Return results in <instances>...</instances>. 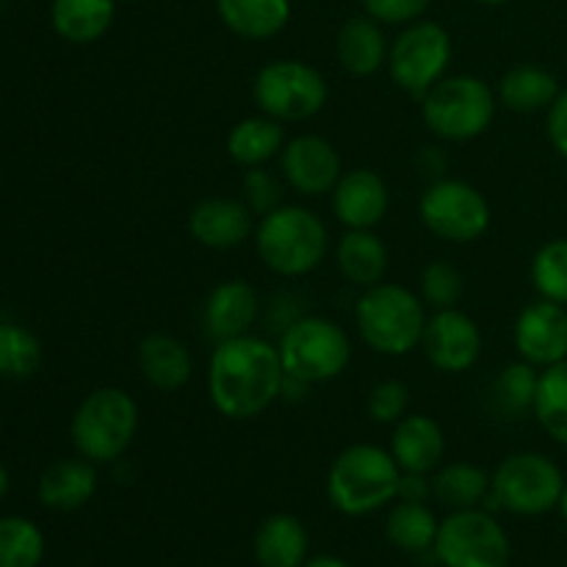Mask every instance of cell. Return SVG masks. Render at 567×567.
<instances>
[{
    "mask_svg": "<svg viewBox=\"0 0 567 567\" xmlns=\"http://www.w3.org/2000/svg\"><path fill=\"white\" fill-rule=\"evenodd\" d=\"M391 449L402 474H432L446 452V435L430 415H404L396 421Z\"/></svg>",
    "mask_w": 567,
    "mask_h": 567,
    "instance_id": "obj_19",
    "label": "cell"
},
{
    "mask_svg": "<svg viewBox=\"0 0 567 567\" xmlns=\"http://www.w3.org/2000/svg\"><path fill=\"white\" fill-rule=\"evenodd\" d=\"M435 513L426 507V502H402L388 513L385 535L396 548L410 554H421L426 548H435L437 540Z\"/></svg>",
    "mask_w": 567,
    "mask_h": 567,
    "instance_id": "obj_30",
    "label": "cell"
},
{
    "mask_svg": "<svg viewBox=\"0 0 567 567\" xmlns=\"http://www.w3.org/2000/svg\"><path fill=\"white\" fill-rule=\"evenodd\" d=\"M449 61H452V37L437 22H415L404 28L388 50L391 78L413 97H424L441 78H446Z\"/></svg>",
    "mask_w": 567,
    "mask_h": 567,
    "instance_id": "obj_11",
    "label": "cell"
},
{
    "mask_svg": "<svg viewBox=\"0 0 567 567\" xmlns=\"http://www.w3.org/2000/svg\"><path fill=\"white\" fill-rule=\"evenodd\" d=\"M548 138H551L554 150L567 158V92L559 94L548 111Z\"/></svg>",
    "mask_w": 567,
    "mask_h": 567,
    "instance_id": "obj_40",
    "label": "cell"
},
{
    "mask_svg": "<svg viewBox=\"0 0 567 567\" xmlns=\"http://www.w3.org/2000/svg\"><path fill=\"white\" fill-rule=\"evenodd\" d=\"M221 22L241 39H271L291 20V0H216Z\"/></svg>",
    "mask_w": 567,
    "mask_h": 567,
    "instance_id": "obj_23",
    "label": "cell"
},
{
    "mask_svg": "<svg viewBox=\"0 0 567 567\" xmlns=\"http://www.w3.org/2000/svg\"><path fill=\"white\" fill-rule=\"evenodd\" d=\"M286 380L299 385L336 380L352 360V343L343 327L321 316H305L286 327L277 347Z\"/></svg>",
    "mask_w": 567,
    "mask_h": 567,
    "instance_id": "obj_6",
    "label": "cell"
},
{
    "mask_svg": "<svg viewBox=\"0 0 567 567\" xmlns=\"http://www.w3.org/2000/svg\"><path fill=\"white\" fill-rule=\"evenodd\" d=\"M532 413L554 441L567 446V358L548 365L540 374Z\"/></svg>",
    "mask_w": 567,
    "mask_h": 567,
    "instance_id": "obj_32",
    "label": "cell"
},
{
    "mask_svg": "<svg viewBox=\"0 0 567 567\" xmlns=\"http://www.w3.org/2000/svg\"><path fill=\"white\" fill-rule=\"evenodd\" d=\"M435 557L443 567H507L509 537L487 509H454L437 529Z\"/></svg>",
    "mask_w": 567,
    "mask_h": 567,
    "instance_id": "obj_10",
    "label": "cell"
},
{
    "mask_svg": "<svg viewBox=\"0 0 567 567\" xmlns=\"http://www.w3.org/2000/svg\"><path fill=\"white\" fill-rule=\"evenodd\" d=\"M188 233L208 249H233L252 236V210L241 199H199L188 214Z\"/></svg>",
    "mask_w": 567,
    "mask_h": 567,
    "instance_id": "obj_17",
    "label": "cell"
},
{
    "mask_svg": "<svg viewBox=\"0 0 567 567\" xmlns=\"http://www.w3.org/2000/svg\"><path fill=\"white\" fill-rule=\"evenodd\" d=\"M421 221L437 238L471 244L491 227V205L485 194L465 181H435L419 203Z\"/></svg>",
    "mask_w": 567,
    "mask_h": 567,
    "instance_id": "obj_12",
    "label": "cell"
},
{
    "mask_svg": "<svg viewBox=\"0 0 567 567\" xmlns=\"http://www.w3.org/2000/svg\"><path fill=\"white\" fill-rule=\"evenodd\" d=\"M286 147V131L282 122L271 120V116H247V120L236 122L227 133V153L238 166H264L266 161L275 158Z\"/></svg>",
    "mask_w": 567,
    "mask_h": 567,
    "instance_id": "obj_25",
    "label": "cell"
},
{
    "mask_svg": "<svg viewBox=\"0 0 567 567\" xmlns=\"http://www.w3.org/2000/svg\"><path fill=\"white\" fill-rule=\"evenodd\" d=\"M280 164L288 186L308 197L330 194L343 175L341 155L321 136H297L286 142Z\"/></svg>",
    "mask_w": 567,
    "mask_h": 567,
    "instance_id": "obj_15",
    "label": "cell"
},
{
    "mask_svg": "<svg viewBox=\"0 0 567 567\" xmlns=\"http://www.w3.org/2000/svg\"><path fill=\"white\" fill-rule=\"evenodd\" d=\"M50 20L66 42L92 44L114 22V0H53Z\"/></svg>",
    "mask_w": 567,
    "mask_h": 567,
    "instance_id": "obj_27",
    "label": "cell"
},
{
    "mask_svg": "<svg viewBox=\"0 0 567 567\" xmlns=\"http://www.w3.org/2000/svg\"><path fill=\"white\" fill-rule=\"evenodd\" d=\"M308 557V532L293 515H271L255 535V559L260 567H302Z\"/></svg>",
    "mask_w": 567,
    "mask_h": 567,
    "instance_id": "obj_24",
    "label": "cell"
},
{
    "mask_svg": "<svg viewBox=\"0 0 567 567\" xmlns=\"http://www.w3.org/2000/svg\"><path fill=\"white\" fill-rule=\"evenodd\" d=\"M410 391L404 382L385 380L371 388L369 393V415L377 424H396L408 415Z\"/></svg>",
    "mask_w": 567,
    "mask_h": 567,
    "instance_id": "obj_37",
    "label": "cell"
},
{
    "mask_svg": "<svg viewBox=\"0 0 567 567\" xmlns=\"http://www.w3.org/2000/svg\"><path fill=\"white\" fill-rule=\"evenodd\" d=\"M432 0H363L369 17L388 25H404V22L419 20Z\"/></svg>",
    "mask_w": 567,
    "mask_h": 567,
    "instance_id": "obj_39",
    "label": "cell"
},
{
    "mask_svg": "<svg viewBox=\"0 0 567 567\" xmlns=\"http://www.w3.org/2000/svg\"><path fill=\"white\" fill-rule=\"evenodd\" d=\"M402 468L391 452L371 443L343 449L327 474V496L343 515H369L399 496Z\"/></svg>",
    "mask_w": 567,
    "mask_h": 567,
    "instance_id": "obj_2",
    "label": "cell"
},
{
    "mask_svg": "<svg viewBox=\"0 0 567 567\" xmlns=\"http://www.w3.org/2000/svg\"><path fill=\"white\" fill-rule=\"evenodd\" d=\"M426 360L443 374H463L480 360L482 332L471 316L463 310L446 308L426 319L424 338H421Z\"/></svg>",
    "mask_w": 567,
    "mask_h": 567,
    "instance_id": "obj_13",
    "label": "cell"
},
{
    "mask_svg": "<svg viewBox=\"0 0 567 567\" xmlns=\"http://www.w3.org/2000/svg\"><path fill=\"white\" fill-rule=\"evenodd\" d=\"M432 496V480L426 474H402L399 482V498L402 502H426Z\"/></svg>",
    "mask_w": 567,
    "mask_h": 567,
    "instance_id": "obj_41",
    "label": "cell"
},
{
    "mask_svg": "<svg viewBox=\"0 0 567 567\" xmlns=\"http://www.w3.org/2000/svg\"><path fill=\"white\" fill-rule=\"evenodd\" d=\"M330 97L324 75L297 59L271 61L255 75L252 100L277 122H302L319 114Z\"/></svg>",
    "mask_w": 567,
    "mask_h": 567,
    "instance_id": "obj_8",
    "label": "cell"
},
{
    "mask_svg": "<svg viewBox=\"0 0 567 567\" xmlns=\"http://www.w3.org/2000/svg\"><path fill=\"white\" fill-rule=\"evenodd\" d=\"M476 3H485V6H498V3H507V0H476Z\"/></svg>",
    "mask_w": 567,
    "mask_h": 567,
    "instance_id": "obj_44",
    "label": "cell"
},
{
    "mask_svg": "<svg viewBox=\"0 0 567 567\" xmlns=\"http://www.w3.org/2000/svg\"><path fill=\"white\" fill-rule=\"evenodd\" d=\"M138 430V404L122 388H97L78 404L70 435L78 454L92 463H114L131 449Z\"/></svg>",
    "mask_w": 567,
    "mask_h": 567,
    "instance_id": "obj_5",
    "label": "cell"
},
{
    "mask_svg": "<svg viewBox=\"0 0 567 567\" xmlns=\"http://www.w3.org/2000/svg\"><path fill=\"white\" fill-rule=\"evenodd\" d=\"M354 321H358L360 338L374 352L388 354V358H402L413 352L424 338L426 327L421 299L396 282H377L365 288L354 308Z\"/></svg>",
    "mask_w": 567,
    "mask_h": 567,
    "instance_id": "obj_4",
    "label": "cell"
},
{
    "mask_svg": "<svg viewBox=\"0 0 567 567\" xmlns=\"http://www.w3.org/2000/svg\"><path fill=\"white\" fill-rule=\"evenodd\" d=\"M6 493H9V471H6L3 465H0V502H3V498H6Z\"/></svg>",
    "mask_w": 567,
    "mask_h": 567,
    "instance_id": "obj_43",
    "label": "cell"
},
{
    "mask_svg": "<svg viewBox=\"0 0 567 567\" xmlns=\"http://www.w3.org/2000/svg\"><path fill=\"white\" fill-rule=\"evenodd\" d=\"M537 380L540 374L532 363H513L502 369V374L491 385V404L502 419H524L529 410H535Z\"/></svg>",
    "mask_w": 567,
    "mask_h": 567,
    "instance_id": "obj_31",
    "label": "cell"
},
{
    "mask_svg": "<svg viewBox=\"0 0 567 567\" xmlns=\"http://www.w3.org/2000/svg\"><path fill=\"white\" fill-rule=\"evenodd\" d=\"M391 194L374 169L343 172L332 188V214L347 230H374L388 214Z\"/></svg>",
    "mask_w": 567,
    "mask_h": 567,
    "instance_id": "obj_16",
    "label": "cell"
},
{
    "mask_svg": "<svg viewBox=\"0 0 567 567\" xmlns=\"http://www.w3.org/2000/svg\"><path fill=\"white\" fill-rule=\"evenodd\" d=\"M258 291L247 280H227L219 282L208 293V299H205L203 324L205 332L219 343L230 341V338L249 336L252 324L258 321Z\"/></svg>",
    "mask_w": 567,
    "mask_h": 567,
    "instance_id": "obj_18",
    "label": "cell"
},
{
    "mask_svg": "<svg viewBox=\"0 0 567 567\" xmlns=\"http://www.w3.org/2000/svg\"><path fill=\"white\" fill-rule=\"evenodd\" d=\"M515 347L532 365L559 363L567 358V310L565 305L540 299L520 310L515 321Z\"/></svg>",
    "mask_w": 567,
    "mask_h": 567,
    "instance_id": "obj_14",
    "label": "cell"
},
{
    "mask_svg": "<svg viewBox=\"0 0 567 567\" xmlns=\"http://www.w3.org/2000/svg\"><path fill=\"white\" fill-rule=\"evenodd\" d=\"M44 537L33 520L9 515L0 518V567H39Z\"/></svg>",
    "mask_w": 567,
    "mask_h": 567,
    "instance_id": "obj_33",
    "label": "cell"
},
{
    "mask_svg": "<svg viewBox=\"0 0 567 567\" xmlns=\"http://www.w3.org/2000/svg\"><path fill=\"white\" fill-rule=\"evenodd\" d=\"M426 127L446 142H471L491 127L496 92L476 75L441 78L421 97Z\"/></svg>",
    "mask_w": 567,
    "mask_h": 567,
    "instance_id": "obj_7",
    "label": "cell"
},
{
    "mask_svg": "<svg viewBox=\"0 0 567 567\" xmlns=\"http://www.w3.org/2000/svg\"><path fill=\"white\" fill-rule=\"evenodd\" d=\"M559 97L557 78L548 70L535 64H520L504 72L498 81V100L515 114H535V111L551 109Z\"/></svg>",
    "mask_w": 567,
    "mask_h": 567,
    "instance_id": "obj_28",
    "label": "cell"
},
{
    "mask_svg": "<svg viewBox=\"0 0 567 567\" xmlns=\"http://www.w3.org/2000/svg\"><path fill=\"white\" fill-rule=\"evenodd\" d=\"M336 258L341 275L360 288L377 286L388 271V247L374 230H347Z\"/></svg>",
    "mask_w": 567,
    "mask_h": 567,
    "instance_id": "obj_26",
    "label": "cell"
},
{
    "mask_svg": "<svg viewBox=\"0 0 567 567\" xmlns=\"http://www.w3.org/2000/svg\"><path fill=\"white\" fill-rule=\"evenodd\" d=\"M302 567H352V565H347L343 559H338V557H316V559H310V563H305Z\"/></svg>",
    "mask_w": 567,
    "mask_h": 567,
    "instance_id": "obj_42",
    "label": "cell"
},
{
    "mask_svg": "<svg viewBox=\"0 0 567 567\" xmlns=\"http://www.w3.org/2000/svg\"><path fill=\"white\" fill-rule=\"evenodd\" d=\"M138 369L147 385L155 391H181L194 374V358L188 347L177 338L164 336V332H153L138 343Z\"/></svg>",
    "mask_w": 567,
    "mask_h": 567,
    "instance_id": "obj_20",
    "label": "cell"
},
{
    "mask_svg": "<svg viewBox=\"0 0 567 567\" xmlns=\"http://www.w3.org/2000/svg\"><path fill=\"white\" fill-rule=\"evenodd\" d=\"M559 504H563V513H565V520H567V485H565V493H563V502H559Z\"/></svg>",
    "mask_w": 567,
    "mask_h": 567,
    "instance_id": "obj_45",
    "label": "cell"
},
{
    "mask_svg": "<svg viewBox=\"0 0 567 567\" xmlns=\"http://www.w3.org/2000/svg\"><path fill=\"white\" fill-rule=\"evenodd\" d=\"M388 42L374 17H352L338 33V61L354 78H369L388 64Z\"/></svg>",
    "mask_w": 567,
    "mask_h": 567,
    "instance_id": "obj_22",
    "label": "cell"
},
{
    "mask_svg": "<svg viewBox=\"0 0 567 567\" xmlns=\"http://www.w3.org/2000/svg\"><path fill=\"white\" fill-rule=\"evenodd\" d=\"M244 197H247V208L252 214H271V210L280 208L282 188L280 181H277L271 172H264L260 166H252V169L244 175Z\"/></svg>",
    "mask_w": 567,
    "mask_h": 567,
    "instance_id": "obj_38",
    "label": "cell"
},
{
    "mask_svg": "<svg viewBox=\"0 0 567 567\" xmlns=\"http://www.w3.org/2000/svg\"><path fill=\"white\" fill-rule=\"evenodd\" d=\"M327 247V225L302 205H280L255 227L258 258L280 277H302L319 269Z\"/></svg>",
    "mask_w": 567,
    "mask_h": 567,
    "instance_id": "obj_3",
    "label": "cell"
},
{
    "mask_svg": "<svg viewBox=\"0 0 567 567\" xmlns=\"http://www.w3.org/2000/svg\"><path fill=\"white\" fill-rule=\"evenodd\" d=\"M563 471L537 452L509 454L491 476V504L515 515H543L563 502Z\"/></svg>",
    "mask_w": 567,
    "mask_h": 567,
    "instance_id": "obj_9",
    "label": "cell"
},
{
    "mask_svg": "<svg viewBox=\"0 0 567 567\" xmlns=\"http://www.w3.org/2000/svg\"><path fill=\"white\" fill-rule=\"evenodd\" d=\"M432 496L449 509L480 507L491 496V476L474 463L443 465L432 476Z\"/></svg>",
    "mask_w": 567,
    "mask_h": 567,
    "instance_id": "obj_29",
    "label": "cell"
},
{
    "mask_svg": "<svg viewBox=\"0 0 567 567\" xmlns=\"http://www.w3.org/2000/svg\"><path fill=\"white\" fill-rule=\"evenodd\" d=\"M465 277L449 260H432L424 271H421V297L426 305L435 310L454 308L463 299Z\"/></svg>",
    "mask_w": 567,
    "mask_h": 567,
    "instance_id": "obj_36",
    "label": "cell"
},
{
    "mask_svg": "<svg viewBox=\"0 0 567 567\" xmlns=\"http://www.w3.org/2000/svg\"><path fill=\"white\" fill-rule=\"evenodd\" d=\"M97 491V471L92 460H59L48 465L39 480V502L59 513H72L92 502Z\"/></svg>",
    "mask_w": 567,
    "mask_h": 567,
    "instance_id": "obj_21",
    "label": "cell"
},
{
    "mask_svg": "<svg viewBox=\"0 0 567 567\" xmlns=\"http://www.w3.org/2000/svg\"><path fill=\"white\" fill-rule=\"evenodd\" d=\"M532 282L543 299L567 305V238L548 241L532 260Z\"/></svg>",
    "mask_w": 567,
    "mask_h": 567,
    "instance_id": "obj_35",
    "label": "cell"
},
{
    "mask_svg": "<svg viewBox=\"0 0 567 567\" xmlns=\"http://www.w3.org/2000/svg\"><path fill=\"white\" fill-rule=\"evenodd\" d=\"M286 385L277 347L255 336L216 343L208 363V396L219 415L247 421L275 404Z\"/></svg>",
    "mask_w": 567,
    "mask_h": 567,
    "instance_id": "obj_1",
    "label": "cell"
},
{
    "mask_svg": "<svg viewBox=\"0 0 567 567\" xmlns=\"http://www.w3.org/2000/svg\"><path fill=\"white\" fill-rule=\"evenodd\" d=\"M42 365V343L20 324H0V377L28 380Z\"/></svg>",
    "mask_w": 567,
    "mask_h": 567,
    "instance_id": "obj_34",
    "label": "cell"
}]
</instances>
